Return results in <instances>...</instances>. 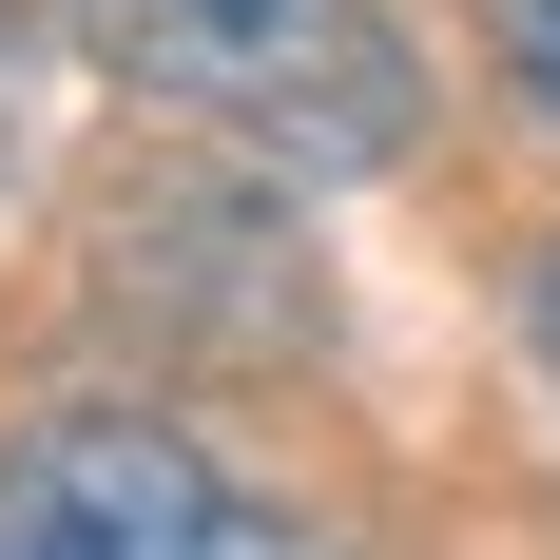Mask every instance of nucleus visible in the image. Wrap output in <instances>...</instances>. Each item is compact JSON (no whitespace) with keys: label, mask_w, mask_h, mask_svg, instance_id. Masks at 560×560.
I'll list each match as a JSON object with an SVG mask.
<instances>
[{"label":"nucleus","mask_w":560,"mask_h":560,"mask_svg":"<svg viewBox=\"0 0 560 560\" xmlns=\"http://www.w3.org/2000/svg\"><path fill=\"white\" fill-rule=\"evenodd\" d=\"M116 97L194 116L271 174H406L425 155V58L387 0H58Z\"/></svg>","instance_id":"nucleus-1"},{"label":"nucleus","mask_w":560,"mask_h":560,"mask_svg":"<svg viewBox=\"0 0 560 560\" xmlns=\"http://www.w3.org/2000/svg\"><path fill=\"white\" fill-rule=\"evenodd\" d=\"M290 541L194 425L155 406H39L0 425V560H252Z\"/></svg>","instance_id":"nucleus-2"},{"label":"nucleus","mask_w":560,"mask_h":560,"mask_svg":"<svg viewBox=\"0 0 560 560\" xmlns=\"http://www.w3.org/2000/svg\"><path fill=\"white\" fill-rule=\"evenodd\" d=\"M97 310L155 348H329V271H310V232L271 194H232V174H155V194H116L97 213Z\"/></svg>","instance_id":"nucleus-3"},{"label":"nucleus","mask_w":560,"mask_h":560,"mask_svg":"<svg viewBox=\"0 0 560 560\" xmlns=\"http://www.w3.org/2000/svg\"><path fill=\"white\" fill-rule=\"evenodd\" d=\"M483 39H503V78L560 116V0H483Z\"/></svg>","instance_id":"nucleus-4"},{"label":"nucleus","mask_w":560,"mask_h":560,"mask_svg":"<svg viewBox=\"0 0 560 560\" xmlns=\"http://www.w3.org/2000/svg\"><path fill=\"white\" fill-rule=\"evenodd\" d=\"M20 155H39V39H20V0H0V194H20Z\"/></svg>","instance_id":"nucleus-5"},{"label":"nucleus","mask_w":560,"mask_h":560,"mask_svg":"<svg viewBox=\"0 0 560 560\" xmlns=\"http://www.w3.org/2000/svg\"><path fill=\"white\" fill-rule=\"evenodd\" d=\"M522 329H541V387H560V252H541V310H522Z\"/></svg>","instance_id":"nucleus-6"}]
</instances>
